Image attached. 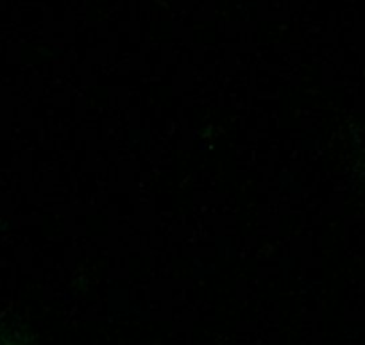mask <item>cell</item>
<instances>
[{
  "label": "cell",
  "mask_w": 365,
  "mask_h": 345,
  "mask_svg": "<svg viewBox=\"0 0 365 345\" xmlns=\"http://www.w3.org/2000/svg\"><path fill=\"white\" fill-rule=\"evenodd\" d=\"M0 345H33L29 340L22 336V334L15 333V331H0Z\"/></svg>",
  "instance_id": "obj_1"
}]
</instances>
